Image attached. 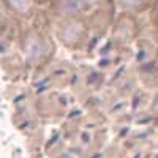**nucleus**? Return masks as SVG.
I'll return each mask as SVG.
<instances>
[{
    "instance_id": "obj_7",
    "label": "nucleus",
    "mask_w": 158,
    "mask_h": 158,
    "mask_svg": "<svg viewBox=\"0 0 158 158\" xmlns=\"http://www.w3.org/2000/svg\"><path fill=\"white\" fill-rule=\"evenodd\" d=\"M103 2H104V0H79V5H81L82 11L84 10L87 11V10H94V8L100 6Z\"/></svg>"
},
{
    "instance_id": "obj_10",
    "label": "nucleus",
    "mask_w": 158,
    "mask_h": 158,
    "mask_svg": "<svg viewBox=\"0 0 158 158\" xmlns=\"http://www.w3.org/2000/svg\"><path fill=\"white\" fill-rule=\"evenodd\" d=\"M36 2H46V0H36Z\"/></svg>"
},
{
    "instance_id": "obj_3",
    "label": "nucleus",
    "mask_w": 158,
    "mask_h": 158,
    "mask_svg": "<svg viewBox=\"0 0 158 158\" xmlns=\"http://www.w3.org/2000/svg\"><path fill=\"white\" fill-rule=\"evenodd\" d=\"M112 36H114L115 41L120 43V44L130 43L131 40L136 36V22L131 19L130 16L118 18L117 22H115V25H114Z\"/></svg>"
},
{
    "instance_id": "obj_8",
    "label": "nucleus",
    "mask_w": 158,
    "mask_h": 158,
    "mask_svg": "<svg viewBox=\"0 0 158 158\" xmlns=\"http://www.w3.org/2000/svg\"><path fill=\"white\" fill-rule=\"evenodd\" d=\"M153 22H155V25L158 27V0H155V2H153Z\"/></svg>"
},
{
    "instance_id": "obj_6",
    "label": "nucleus",
    "mask_w": 158,
    "mask_h": 158,
    "mask_svg": "<svg viewBox=\"0 0 158 158\" xmlns=\"http://www.w3.org/2000/svg\"><path fill=\"white\" fill-rule=\"evenodd\" d=\"M155 0H118L125 10L128 11H133V13H138V11H144L153 5Z\"/></svg>"
},
{
    "instance_id": "obj_2",
    "label": "nucleus",
    "mask_w": 158,
    "mask_h": 158,
    "mask_svg": "<svg viewBox=\"0 0 158 158\" xmlns=\"http://www.w3.org/2000/svg\"><path fill=\"white\" fill-rule=\"evenodd\" d=\"M24 57L29 67H41L54 57V43L44 33L30 32L24 40Z\"/></svg>"
},
{
    "instance_id": "obj_4",
    "label": "nucleus",
    "mask_w": 158,
    "mask_h": 158,
    "mask_svg": "<svg viewBox=\"0 0 158 158\" xmlns=\"http://www.w3.org/2000/svg\"><path fill=\"white\" fill-rule=\"evenodd\" d=\"M52 8L60 18H68V16H79L81 15V5L79 0H52Z\"/></svg>"
},
{
    "instance_id": "obj_5",
    "label": "nucleus",
    "mask_w": 158,
    "mask_h": 158,
    "mask_svg": "<svg viewBox=\"0 0 158 158\" xmlns=\"http://www.w3.org/2000/svg\"><path fill=\"white\" fill-rule=\"evenodd\" d=\"M5 2L8 3V6L13 11H16L21 16H25V15H30L32 13L35 0H5Z\"/></svg>"
},
{
    "instance_id": "obj_9",
    "label": "nucleus",
    "mask_w": 158,
    "mask_h": 158,
    "mask_svg": "<svg viewBox=\"0 0 158 158\" xmlns=\"http://www.w3.org/2000/svg\"><path fill=\"white\" fill-rule=\"evenodd\" d=\"M155 67H156V70H158V52H156V56H155Z\"/></svg>"
},
{
    "instance_id": "obj_1",
    "label": "nucleus",
    "mask_w": 158,
    "mask_h": 158,
    "mask_svg": "<svg viewBox=\"0 0 158 158\" xmlns=\"http://www.w3.org/2000/svg\"><path fill=\"white\" fill-rule=\"evenodd\" d=\"M89 36H90L89 24L79 16L60 18V21L56 24V38L67 49L77 51L85 48Z\"/></svg>"
}]
</instances>
